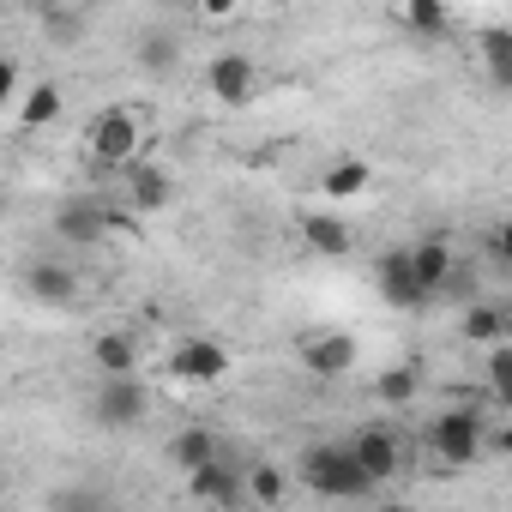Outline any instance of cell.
Listing matches in <instances>:
<instances>
[{
  "instance_id": "obj_29",
  "label": "cell",
  "mask_w": 512,
  "mask_h": 512,
  "mask_svg": "<svg viewBox=\"0 0 512 512\" xmlns=\"http://www.w3.org/2000/svg\"><path fill=\"white\" fill-rule=\"evenodd\" d=\"M199 19L217 25V19H235V7H229V0H211V7H199Z\"/></svg>"
},
{
  "instance_id": "obj_16",
  "label": "cell",
  "mask_w": 512,
  "mask_h": 512,
  "mask_svg": "<svg viewBox=\"0 0 512 512\" xmlns=\"http://www.w3.org/2000/svg\"><path fill=\"white\" fill-rule=\"evenodd\" d=\"M55 229H61V241H103L109 235V205L91 199V193H79V199H67L55 211Z\"/></svg>"
},
{
  "instance_id": "obj_1",
  "label": "cell",
  "mask_w": 512,
  "mask_h": 512,
  "mask_svg": "<svg viewBox=\"0 0 512 512\" xmlns=\"http://www.w3.org/2000/svg\"><path fill=\"white\" fill-rule=\"evenodd\" d=\"M85 157L97 163V169H133L139 157H145V115L133 109V103H109V109H97L91 121H85Z\"/></svg>"
},
{
  "instance_id": "obj_32",
  "label": "cell",
  "mask_w": 512,
  "mask_h": 512,
  "mask_svg": "<svg viewBox=\"0 0 512 512\" xmlns=\"http://www.w3.org/2000/svg\"><path fill=\"white\" fill-rule=\"evenodd\" d=\"M0 488H7V482H0Z\"/></svg>"
},
{
  "instance_id": "obj_12",
  "label": "cell",
  "mask_w": 512,
  "mask_h": 512,
  "mask_svg": "<svg viewBox=\"0 0 512 512\" xmlns=\"http://www.w3.org/2000/svg\"><path fill=\"white\" fill-rule=\"evenodd\" d=\"M374 187V163L368 157H332L320 169V199L326 205H350V199H368Z\"/></svg>"
},
{
  "instance_id": "obj_18",
  "label": "cell",
  "mask_w": 512,
  "mask_h": 512,
  "mask_svg": "<svg viewBox=\"0 0 512 512\" xmlns=\"http://www.w3.org/2000/svg\"><path fill=\"white\" fill-rule=\"evenodd\" d=\"M458 332H464V344H470V350H494V344H506L512 320H506V308H500V302H470V308H464V320H458Z\"/></svg>"
},
{
  "instance_id": "obj_17",
  "label": "cell",
  "mask_w": 512,
  "mask_h": 512,
  "mask_svg": "<svg viewBox=\"0 0 512 512\" xmlns=\"http://www.w3.org/2000/svg\"><path fill=\"white\" fill-rule=\"evenodd\" d=\"M61 115H67V97H61L55 79H37L31 91H19V127H25V133H43V127H55Z\"/></svg>"
},
{
  "instance_id": "obj_28",
  "label": "cell",
  "mask_w": 512,
  "mask_h": 512,
  "mask_svg": "<svg viewBox=\"0 0 512 512\" xmlns=\"http://www.w3.org/2000/svg\"><path fill=\"white\" fill-rule=\"evenodd\" d=\"M139 61H145V67H169V61H175V49L157 37V43H145V55H139Z\"/></svg>"
},
{
  "instance_id": "obj_31",
  "label": "cell",
  "mask_w": 512,
  "mask_h": 512,
  "mask_svg": "<svg viewBox=\"0 0 512 512\" xmlns=\"http://www.w3.org/2000/svg\"><path fill=\"white\" fill-rule=\"evenodd\" d=\"M0 217H7V193H0Z\"/></svg>"
},
{
  "instance_id": "obj_2",
  "label": "cell",
  "mask_w": 512,
  "mask_h": 512,
  "mask_svg": "<svg viewBox=\"0 0 512 512\" xmlns=\"http://www.w3.org/2000/svg\"><path fill=\"white\" fill-rule=\"evenodd\" d=\"M488 422L494 416H482V404H452V410H440L428 422L422 440H428V452H434L440 470H470L488 452Z\"/></svg>"
},
{
  "instance_id": "obj_24",
  "label": "cell",
  "mask_w": 512,
  "mask_h": 512,
  "mask_svg": "<svg viewBox=\"0 0 512 512\" xmlns=\"http://www.w3.org/2000/svg\"><path fill=\"white\" fill-rule=\"evenodd\" d=\"M482 392H488V404H494V410H506V404H512V338H506V344H494V350H482Z\"/></svg>"
},
{
  "instance_id": "obj_27",
  "label": "cell",
  "mask_w": 512,
  "mask_h": 512,
  "mask_svg": "<svg viewBox=\"0 0 512 512\" xmlns=\"http://www.w3.org/2000/svg\"><path fill=\"white\" fill-rule=\"evenodd\" d=\"M19 91H25V73H19L7 55H0V109H7V103H19Z\"/></svg>"
},
{
  "instance_id": "obj_19",
  "label": "cell",
  "mask_w": 512,
  "mask_h": 512,
  "mask_svg": "<svg viewBox=\"0 0 512 512\" xmlns=\"http://www.w3.org/2000/svg\"><path fill=\"white\" fill-rule=\"evenodd\" d=\"M302 241L320 253V260H344V253L356 247V235H350V223H344L338 211H314V217H302Z\"/></svg>"
},
{
  "instance_id": "obj_13",
  "label": "cell",
  "mask_w": 512,
  "mask_h": 512,
  "mask_svg": "<svg viewBox=\"0 0 512 512\" xmlns=\"http://www.w3.org/2000/svg\"><path fill=\"white\" fill-rule=\"evenodd\" d=\"M374 290H380V302H386L392 314H410V308H422V302H428V296L416 290V278H410V260H404V247L380 253V278H374Z\"/></svg>"
},
{
  "instance_id": "obj_22",
  "label": "cell",
  "mask_w": 512,
  "mask_h": 512,
  "mask_svg": "<svg viewBox=\"0 0 512 512\" xmlns=\"http://www.w3.org/2000/svg\"><path fill=\"white\" fill-rule=\"evenodd\" d=\"M416 392H422V368H416V362H392V368H380V374H374V398H380L386 410L416 404Z\"/></svg>"
},
{
  "instance_id": "obj_6",
  "label": "cell",
  "mask_w": 512,
  "mask_h": 512,
  "mask_svg": "<svg viewBox=\"0 0 512 512\" xmlns=\"http://www.w3.org/2000/svg\"><path fill=\"white\" fill-rule=\"evenodd\" d=\"M91 416H97V428H109V434H127V428H139L145 416H151V386L133 374V380H97V392H91Z\"/></svg>"
},
{
  "instance_id": "obj_25",
  "label": "cell",
  "mask_w": 512,
  "mask_h": 512,
  "mask_svg": "<svg viewBox=\"0 0 512 512\" xmlns=\"http://www.w3.org/2000/svg\"><path fill=\"white\" fill-rule=\"evenodd\" d=\"M482 61H488V73H494V85H512V31H506V25L482 31Z\"/></svg>"
},
{
  "instance_id": "obj_26",
  "label": "cell",
  "mask_w": 512,
  "mask_h": 512,
  "mask_svg": "<svg viewBox=\"0 0 512 512\" xmlns=\"http://www.w3.org/2000/svg\"><path fill=\"white\" fill-rule=\"evenodd\" d=\"M49 512H109V506H103V494H91V488H67V494H55Z\"/></svg>"
},
{
  "instance_id": "obj_8",
  "label": "cell",
  "mask_w": 512,
  "mask_h": 512,
  "mask_svg": "<svg viewBox=\"0 0 512 512\" xmlns=\"http://www.w3.org/2000/svg\"><path fill=\"white\" fill-rule=\"evenodd\" d=\"M404 260H410V278H416L422 296H440V290H452V278H458V253H452L446 235H422V241H410V247H404Z\"/></svg>"
},
{
  "instance_id": "obj_20",
  "label": "cell",
  "mask_w": 512,
  "mask_h": 512,
  "mask_svg": "<svg viewBox=\"0 0 512 512\" xmlns=\"http://www.w3.org/2000/svg\"><path fill=\"white\" fill-rule=\"evenodd\" d=\"M284 494H290V470L284 464H253V470H241V500H253V506H284Z\"/></svg>"
},
{
  "instance_id": "obj_14",
  "label": "cell",
  "mask_w": 512,
  "mask_h": 512,
  "mask_svg": "<svg viewBox=\"0 0 512 512\" xmlns=\"http://www.w3.org/2000/svg\"><path fill=\"white\" fill-rule=\"evenodd\" d=\"M25 290H31V302H43V308H67L73 290H79V272H73L67 260H31V266H25Z\"/></svg>"
},
{
  "instance_id": "obj_5",
  "label": "cell",
  "mask_w": 512,
  "mask_h": 512,
  "mask_svg": "<svg viewBox=\"0 0 512 512\" xmlns=\"http://www.w3.org/2000/svg\"><path fill=\"white\" fill-rule=\"evenodd\" d=\"M344 452L356 458V470H362V482H368V488H386V482L404 470L398 428H386V422H362V428L344 440Z\"/></svg>"
},
{
  "instance_id": "obj_9",
  "label": "cell",
  "mask_w": 512,
  "mask_h": 512,
  "mask_svg": "<svg viewBox=\"0 0 512 512\" xmlns=\"http://www.w3.org/2000/svg\"><path fill=\"white\" fill-rule=\"evenodd\" d=\"M205 85H211V97H217L223 109H247L253 91H260V67H253L247 55H235V49H223V55H211Z\"/></svg>"
},
{
  "instance_id": "obj_11",
  "label": "cell",
  "mask_w": 512,
  "mask_h": 512,
  "mask_svg": "<svg viewBox=\"0 0 512 512\" xmlns=\"http://www.w3.org/2000/svg\"><path fill=\"white\" fill-rule=\"evenodd\" d=\"M91 368H97V380H133L139 374V338L127 326L97 332L91 338Z\"/></svg>"
},
{
  "instance_id": "obj_15",
  "label": "cell",
  "mask_w": 512,
  "mask_h": 512,
  "mask_svg": "<svg viewBox=\"0 0 512 512\" xmlns=\"http://www.w3.org/2000/svg\"><path fill=\"white\" fill-rule=\"evenodd\" d=\"M187 494H193L199 506H235V500H241V470H235L229 458H211V464L187 470Z\"/></svg>"
},
{
  "instance_id": "obj_3",
  "label": "cell",
  "mask_w": 512,
  "mask_h": 512,
  "mask_svg": "<svg viewBox=\"0 0 512 512\" xmlns=\"http://www.w3.org/2000/svg\"><path fill=\"white\" fill-rule=\"evenodd\" d=\"M302 482H308L320 500H368V494H374V488L362 482L356 458L344 452V440H320V446H308V452H302Z\"/></svg>"
},
{
  "instance_id": "obj_4",
  "label": "cell",
  "mask_w": 512,
  "mask_h": 512,
  "mask_svg": "<svg viewBox=\"0 0 512 512\" xmlns=\"http://www.w3.org/2000/svg\"><path fill=\"white\" fill-rule=\"evenodd\" d=\"M229 380V344L223 338H181L169 350V386L175 392H205Z\"/></svg>"
},
{
  "instance_id": "obj_30",
  "label": "cell",
  "mask_w": 512,
  "mask_h": 512,
  "mask_svg": "<svg viewBox=\"0 0 512 512\" xmlns=\"http://www.w3.org/2000/svg\"><path fill=\"white\" fill-rule=\"evenodd\" d=\"M374 512H416V506H410V500H380Z\"/></svg>"
},
{
  "instance_id": "obj_23",
  "label": "cell",
  "mask_w": 512,
  "mask_h": 512,
  "mask_svg": "<svg viewBox=\"0 0 512 512\" xmlns=\"http://www.w3.org/2000/svg\"><path fill=\"white\" fill-rule=\"evenodd\" d=\"M211 458H223V452H217V434H211V428H199V422H193V428H181V434L169 440V464H175L181 476H187V470H199V464H211Z\"/></svg>"
},
{
  "instance_id": "obj_21",
  "label": "cell",
  "mask_w": 512,
  "mask_h": 512,
  "mask_svg": "<svg viewBox=\"0 0 512 512\" xmlns=\"http://www.w3.org/2000/svg\"><path fill=\"white\" fill-rule=\"evenodd\" d=\"M392 19H398L410 37H446V31H452V7H440V0H398Z\"/></svg>"
},
{
  "instance_id": "obj_7",
  "label": "cell",
  "mask_w": 512,
  "mask_h": 512,
  "mask_svg": "<svg viewBox=\"0 0 512 512\" xmlns=\"http://www.w3.org/2000/svg\"><path fill=\"white\" fill-rule=\"evenodd\" d=\"M121 193H127V217H157V211H169L175 205V175L163 169V163H151V157H139L133 169H121Z\"/></svg>"
},
{
  "instance_id": "obj_10",
  "label": "cell",
  "mask_w": 512,
  "mask_h": 512,
  "mask_svg": "<svg viewBox=\"0 0 512 512\" xmlns=\"http://www.w3.org/2000/svg\"><path fill=\"white\" fill-rule=\"evenodd\" d=\"M302 362L320 380H344V374H356V338L350 332H308L302 338Z\"/></svg>"
}]
</instances>
